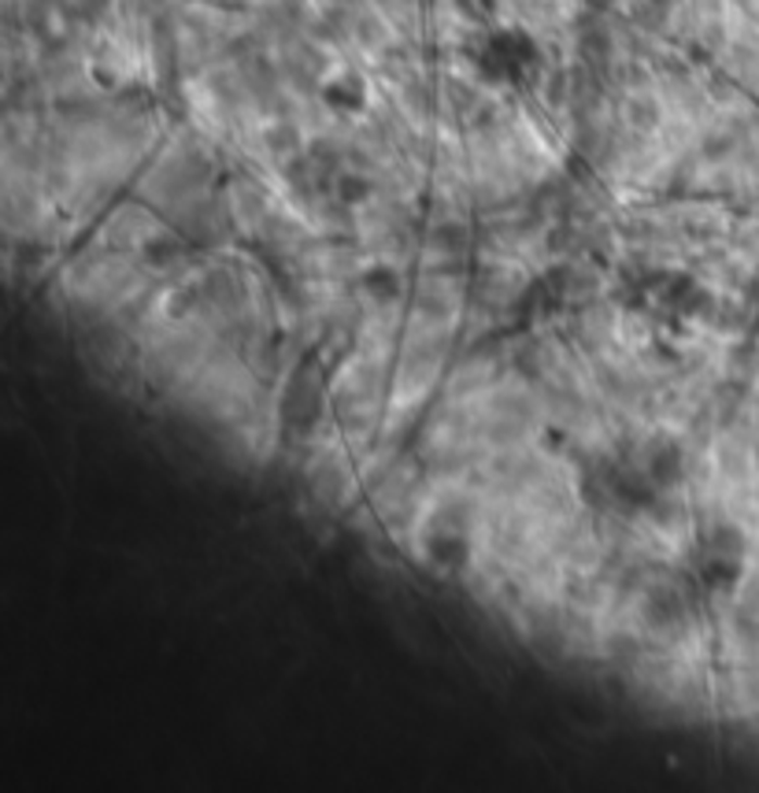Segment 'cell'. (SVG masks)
<instances>
[{
	"mask_svg": "<svg viewBox=\"0 0 759 793\" xmlns=\"http://www.w3.org/2000/svg\"><path fill=\"white\" fill-rule=\"evenodd\" d=\"M338 197L345 204H359V201H367L370 197V182L364 175H352V171H345V175L338 178Z\"/></svg>",
	"mask_w": 759,
	"mask_h": 793,
	"instance_id": "2",
	"label": "cell"
},
{
	"mask_svg": "<svg viewBox=\"0 0 759 793\" xmlns=\"http://www.w3.org/2000/svg\"><path fill=\"white\" fill-rule=\"evenodd\" d=\"M656 119H659L656 101H634V104H630V123L641 126V130H648Z\"/></svg>",
	"mask_w": 759,
	"mask_h": 793,
	"instance_id": "3",
	"label": "cell"
},
{
	"mask_svg": "<svg viewBox=\"0 0 759 793\" xmlns=\"http://www.w3.org/2000/svg\"><path fill=\"white\" fill-rule=\"evenodd\" d=\"M433 241H438V249H459L464 246V227H438V234H433Z\"/></svg>",
	"mask_w": 759,
	"mask_h": 793,
	"instance_id": "4",
	"label": "cell"
},
{
	"mask_svg": "<svg viewBox=\"0 0 759 793\" xmlns=\"http://www.w3.org/2000/svg\"><path fill=\"white\" fill-rule=\"evenodd\" d=\"M322 97H327V104H333L338 112H356V108H364V101H367V86L359 75L345 71V75L333 78V83L322 89Z\"/></svg>",
	"mask_w": 759,
	"mask_h": 793,
	"instance_id": "1",
	"label": "cell"
}]
</instances>
